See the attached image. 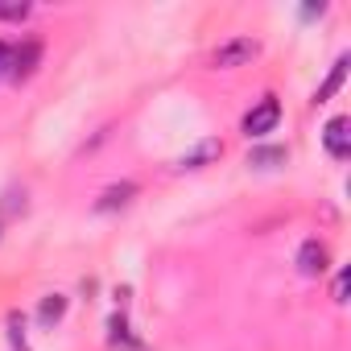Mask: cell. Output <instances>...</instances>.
Returning <instances> with one entry per match:
<instances>
[{
  "instance_id": "cell-11",
  "label": "cell",
  "mask_w": 351,
  "mask_h": 351,
  "mask_svg": "<svg viewBox=\"0 0 351 351\" xmlns=\"http://www.w3.org/2000/svg\"><path fill=\"white\" fill-rule=\"evenodd\" d=\"M9 339L25 351V318H21V314H9Z\"/></svg>"
},
{
  "instance_id": "cell-10",
  "label": "cell",
  "mask_w": 351,
  "mask_h": 351,
  "mask_svg": "<svg viewBox=\"0 0 351 351\" xmlns=\"http://www.w3.org/2000/svg\"><path fill=\"white\" fill-rule=\"evenodd\" d=\"M29 13H34V5H25V0H13V5H0V21H17V25H21Z\"/></svg>"
},
{
  "instance_id": "cell-7",
  "label": "cell",
  "mask_w": 351,
  "mask_h": 351,
  "mask_svg": "<svg viewBox=\"0 0 351 351\" xmlns=\"http://www.w3.org/2000/svg\"><path fill=\"white\" fill-rule=\"evenodd\" d=\"M132 199H136V182H116V186H108V191L95 199V211H99V215H108V211L128 207Z\"/></svg>"
},
{
  "instance_id": "cell-14",
  "label": "cell",
  "mask_w": 351,
  "mask_h": 351,
  "mask_svg": "<svg viewBox=\"0 0 351 351\" xmlns=\"http://www.w3.org/2000/svg\"><path fill=\"white\" fill-rule=\"evenodd\" d=\"M330 298H335V302H347V269H339V277H335V289H330Z\"/></svg>"
},
{
  "instance_id": "cell-13",
  "label": "cell",
  "mask_w": 351,
  "mask_h": 351,
  "mask_svg": "<svg viewBox=\"0 0 351 351\" xmlns=\"http://www.w3.org/2000/svg\"><path fill=\"white\" fill-rule=\"evenodd\" d=\"M273 161H285V149H261V153H252V165H273Z\"/></svg>"
},
{
  "instance_id": "cell-8",
  "label": "cell",
  "mask_w": 351,
  "mask_h": 351,
  "mask_svg": "<svg viewBox=\"0 0 351 351\" xmlns=\"http://www.w3.org/2000/svg\"><path fill=\"white\" fill-rule=\"evenodd\" d=\"M347 62H351V58H347V54H339V62L330 66V75H326V83H322V87L314 91V104H326V99H330V95H335V91L343 87V79H347Z\"/></svg>"
},
{
  "instance_id": "cell-12",
  "label": "cell",
  "mask_w": 351,
  "mask_h": 351,
  "mask_svg": "<svg viewBox=\"0 0 351 351\" xmlns=\"http://www.w3.org/2000/svg\"><path fill=\"white\" fill-rule=\"evenodd\" d=\"M0 79H13V46L0 42Z\"/></svg>"
},
{
  "instance_id": "cell-4",
  "label": "cell",
  "mask_w": 351,
  "mask_h": 351,
  "mask_svg": "<svg viewBox=\"0 0 351 351\" xmlns=\"http://www.w3.org/2000/svg\"><path fill=\"white\" fill-rule=\"evenodd\" d=\"M351 120L347 116H330L326 120V128H322V145H326V153L335 157V161H347L351 157Z\"/></svg>"
},
{
  "instance_id": "cell-2",
  "label": "cell",
  "mask_w": 351,
  "mask_h": 351,
  "mask_svg": "<svg viewBox=\"0 0 351 351\" xmlns=\"http://www.w3.org/2000/svg\"><path fill=\"white\" fill-rule=\"evenodd\" d=\"M256 54H261V42H252V38H232V42H223V46L211 54V66H215V71H236V66H248Z\"/></svg>"
},
{
  "instance_id": "cell-6",
  "label": "cell",
  "mask_w": 351,
  "mask_h": 351,
  "mask_svg": "<svg viewBox=\"0 0 351 351\" xmlns=\"http://www.w3.org/2000/svg\"><path fill=\"white\" fill-rule=\"evenodd\" d=\"M38 62H42V42H21V46H13V79H29L34 71H38Z\"/></svg>"
},
{
  "instance_id": "cell-1",
  "label": "cell",
  "mask_w": 351,
  "mask_h": 351,
  "mask_svg": "<svg viewBox=\"0 0 351 351\" xmlns=\"http://www.w3.org/2000/svg\"><path fill=\"white\" fill-rule=\"evenodd\" d=\"M277 124H281V104H277L273 95H265L256 108H248V116L240 120V132H244L248 141H261V136H269Z\"/></svg>"
},
{
  "instance_id": "cell-9",
  "label": "cell",
  "mask_w": 351,
  "mask_h": 351,
  "mask_svg": "<svg viewBox=\"0 0 351 351\" xmlns=\"http://www.w3.org/2000/svg\"><path fill=\"white\" fill-rule=\"evenodd\" d=\"M62 314H66V298H62V293H50V298H42V306H38V322H42V326H54V322H62Z\"/></svg>"
},
{
  "instance_id": "cell-5",
  "label": "cell",
  "mask_w": 351,
  "mask_h": 351,
  "mask_svg": "<svg viewBox=\"0 0 351 351\" xmlns=\"http://www.w3.org/2000/svg\"><path fill=\"white\" fill-rule=\"evenodd\" d=\"M219 157H223V141H219V136H203L199 145H191L173 165H178V169H203V165H211V161H219Z\"/></svg>"
},
{
  "instance_id": "cell-3",
  "label": "cell",
  "mask_w": 351,
  "mask_h": 351,
  "mask_svg": "<svg viewBox=\"0 0 351 351\" xmlns=\"http://www.w3.org/2000/svg\"><path fill=\"white\" fill-rule=\"evenodd\" d=\"M326 269H330V248L322 240H302V248H298V273L310 277V281H318Z\"/></svg>"
}]
</instances>
